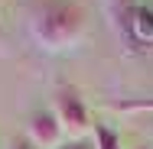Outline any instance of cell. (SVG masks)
Wrapping results in <instances>:
<instances>
[{"label": "cell", "instance_id": "4", "mask_svg": "<svg viewBox=\"0 0 153 149\" xmlns=\"http://www.w3.org/2000/svg\"><path fill=\"white\" fill-rule=\"evenodd\" d=\"M130 32H134V42L143 46V42H153V7H143L137 3L134 10V20H130Z\"/></svg>", "mask_w": 153, "mask_h": 149}, {"label": "cell", "instance_id": "7", "mask_svg": "<svg viewBox=\"0 0 153 149\" xmlns=\"http://www.w3.org/2000/svg\"><path fill=\"white\" fill-rule=\"evenodd\" d=\"M62 149H94V143H91V146H88L85 139H68V143H65V146H62Z\"/></svg>", "mask_w": 153, "mask_h": 149}, {"label": "cell", "instance_id": "3", "mask_svg": "<svg viewBox=\"0 0 153 149\" xmlns=\"http://www.w3.org/2000/svg\"><path fill=\"white\" fill-rule=\"evenodd\" d=\"M62 136H65V133H62L56 114L39 110V114H33V117H30V143H33V146H39V149H56Z\"/></svg>", "mask_w": 153, "mask_h": 149}, {"label": "cell", "instance_id": "5", "mask_svg": "<svg viewBox=\"0 0 153 149\" xmlns=\"http://www.w3.org/2000/svg\"><path fill=\"white\" fill-rule=\"evenodd\" d=\"M111 110H121V114H153V97H127V101H111Z\"/></svg>", "mask_w": 153, "mask_h": 149}, {"label": "cell", "instance_id": "2", "mask_svg": "<svg viewBox=\"0 0 153 149\" xmlns=\"http://www.w3.org/2000/svg\"><path fill=\"white\" fill-rule=\"evenodd\" d=\"M52 114H56L62 133H65L68 139H85V136L94 130L91 114H88L82 94L75 88H68V84H62V88L56 91V110H52Z\"/></svg>", "mask_w": 153, "mask_h": 149}, {"label": "cell", "instance_id": "1", "mask_svg": "<svg viewBox=\"0 0 153 149\" xmlns=\"http://www.w3.org/2000/svg\"><path fill=\"white\" fill-rule=\"evenodd\" d=\"M88 29V16L75 0H39L30 10V32L39 49L68 52L82 42Z\"/></svg>", "mask_w": 153, "mask_h": 149}, {"label": "cell", "instance_id": "8", "mask_svg": "<svg viewBox=\"0 0 153 149\" xmlns=\"http://www.w3.org/2000/svg\"><path fill=\"white\" fill-rule=\"evenodd\" d=\"M10 149H33V143H23V139H16V143H13Z\"/></svg>", "mask_w": 153, "mask_h": 149}, {"label": "cell", "instance_id": "6", "mask_svg": "<svg viewBox=\"0 0 153 149\" xmlns=\"http://www.w3.org/2000/svg\"><path fill=\"white\" fill-rule=\"evenodd\" d=\"M91 139H94V149H121V139H117V133H114L108 123H94Z\"/></svg>", "mask_w": 153, "mask_h": 149}, {"label": "cell", "instance_id": "9", "mask_svg": "<svg viewBox=\"0 0 153 149\" xmlns=\"http://www.w3.org/2000/svg\"><path fill=\"white\" fill-rule=\"evenodd\" d=\"M140 149H150V146H140Z\"/></svg>", "mask_w": 153, "mask_h": 149}]
</instances>
